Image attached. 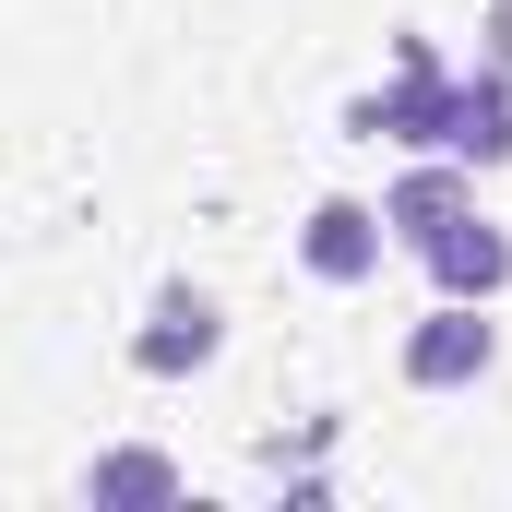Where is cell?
Segmentation results:
<instances>
[{"label": "cell", "instance_id": "obj_1", "mask_svg": "<svg viewBox=\"0 0 512 512\" xmlns=\"http://www.w3.org/2000/svg\"><path fill=\"white\" fill-rule=\"evenodd\" d=\"M441 120H453V72H441V48H429V36H393V84L358 96L346 131H358V143H417V155H441Z\"/></svg>", "mask_w": 512, "mask_h": 512}, {"label": "cell", "instance_id": "obj_2", "mask_svg": "<svg viewBox=\"0 0 512 512\" xmlns=\"http://www.w3.org/2000/svg\"><path fill=\"white\" fill-rule=\"evenodd\" d=\"M489 358H501V322H489V298H441L429 322H405V382H417V393H465Z\"/></svg>", "mask_w": 512, "mask_h": 512}, {"label": "cell", "instance_id": "obj_3", "mask_svg": "<svg viewBox=\"0 0 512 512\" xmlns=\"http://www.w3.org/2000/svg\"><path fill=\"white\" fill-rule=\"evenodd\" d=\"M215 346H227V310L203 286H155V310L131 334V370L143 382H191V370H215Z\"/></svg>", "mask_w": 512, "mask_h": 512}, {"label": "cell", "instance_id": "obj_4", "mask_svg": "<svg viewBox=\"0 0 512 512\" xmlns=\"http://www.w3.org/2000/svg\"><path fill=\"white\" fill-rule=\"evenodd\" d=\"M382 251H393V215H382V203H346V191L310 203V227H298V262H310L322 286H370Z\"/></svg>", "mask_w": 512, "mask_h": 512}, {"label": "cell", "instance_id": "obj_5", "mask_svg": "<svg viewBox=\"0 0 512 512\" xmlns=\"http://www.w3.org/2000/svg\"><path fill=\"white\" fill-rule=\"evenodd\" d=\"M417 262H429V286H441V298H501V286H512V239L477 215V203H465V215H453Z\"/></svg>", "mask_w": 512, "mask_h": 512}, {"label": "cell", "instance_id": "obj_6", "mask_svg": "<svg viewBox=\"0 0 512 512\" xmlns=\"http://www.w3.org/2000/svg\"><path fill=\"white\" fill-rule=\"evenodd\" d=\"M465 203H477V167H465V155H429V167H405V179L382 191V215H393V239H405V251H429Z\"/></svg>", "mask_w": 512, "mask_h": 512}, {"label": "cell", "instance_id": "obj_7", "mask_svg": "<svg viewBox=\"0 0 512 512\" xmlns=\"http://www.w3.org/2000/svg\"><path fill=\"white\" fill-rule=\"evenodd\" d=\"M84 501H96V512H167V501H191V477H179L167 453L120 441V453H96V465H84Z\"/></svg>", "mask_w": 512, "mask_h": 512}, {"label": "cell", "instance_id": "obj_8", "mask_svg": "<svg viewBox=\"0 0 512 512\" xmlns=\"http://www.w3.org/2000/svg\"><path fill=\"white\" fill-rule=\"evenodd\" d=\"M441 155H465V167H501V155H512V72H477V84H453Z\"/></svg>", "mask_w": 512, "mask_h": 512}]
</instances>
